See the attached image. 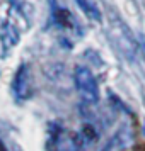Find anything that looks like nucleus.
I'll use <instances>...</instances> for the list:
<instances>
[{"label": "nucleus", "mask_w": 145, "mask_h": 151, "mask_svg": "<svg viewBox=\"0 0 145 151\" xmlns=\"http://www.w3.org/2000/svg\"><path fill=\"white\" fill-rule=\"evenodd\" d=\"M75 87L79 90V93L87 100V102H97L99 100V88H97V82L94 75L90 73L89 68L85 66H79L75 70Z\"/></svg>", "instance_id": "obj_1"}, {"label": "nucleus", "mask_w": 145, "mask_h": 151, "mask_svg": "<svg viewBox=\"0 0 145 151\" xmlns=\"http://www.w3.org/2000/svg\"><path fill=\"white\" fill-rule=\"evenodd\" d=\"M26 70H28V66L24 65L21 70H19V73H17V76H15L14 80V85H12V88H14L15 95L19 97V99H28L29 95H31V88H29L28 85V73H26Z\"/></svg>", "instance_id": "obj_2"}, {"label": "nucleus", "mask_w": 145, "mask_h": 151, "mask_svg": "<svg viewBox=\"0 0 145 151\" xmlns=\"http://www.w3.org/2000/svg\"><path fill=\"white\" fill-rule=\"evenodd\" d=\"M75 2H77V5H79V9H80L89 19H92V21H96V22L101 21V17H103V15H101V10H99L92 2H89V0H75Z\"/></svg>", "instance_id": "obj_3"}]
</instances>
